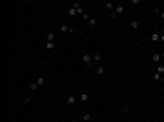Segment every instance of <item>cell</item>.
I'll return each instance as SVG.
<instances>
[{
    "label": "cell",
    "mask_w": 164,
    "mask_h": 122,
    "mask_svg": "<svg viewBox=\"0 0 164 122\" xmlns=\"http://www.w3.org/2000/svg\"><path fill=\"white\" fill-rule=\"evenodd\" d=\"M68 15H69V16H77L78 13H77V9H75V7H69V9H68Z\"/></svg>",
    "instance_id": "8fae6325"
},
{
    "label": "cell",
    "mask_w": 164,
    "mask_h": 122,
    "mask_svg": "<svg viewBox=\"0 0 164 122\" xmlns=\"http://www.w3.org/2000/svg\"><path fill=\"white\" fill-rule=\"evenodd\" d=\"M95 24H97V20H95V18H93V16H91V18H89V20H88V26H95Z\"/></svg>",
    "instance_id": "ffe728a7"
},
{
    "label": "cell",
    "mask_w": 164,
    "mask_h": 122,
    "mask_svg": "<svg viewBox=\"0 0 164 122\" xmlns=\"http://www.w3.org/2000/svg\"><path fill=\"white\" fill-rule=\"evenodd\" d=\"M162 13H164V9H162Z\"/></svg>",
    "instance_id": "d4e9b609"
},
{
    "label": "cell",
    "mask_w": 164,
    "mask_h": 122,
    "mask_svg": "<svg viewBox=\"0 0 164 122\" xmlns=\"http://www.w3.org/2000/svg\"><path fill=\"white\" fill-rule=\"evenodd\" d=\"M150 40H151V42H159V40H160V33H153L150 36Z\"/></svg>",
    "instance_id": "ba28073f"
},
{
    "label": "cell",
    "mask_w": 164,
    "mask_h": 122,
    "mask_svg": "<svg viewBox=\"0 0 164 122\" xmlns=\"http://www.w3.org/2000/svg\"><path fill=\"white\" fill-rule=\"evenodd\" d=\"M55 48H57L55 42H46V49H55Z\"/></svg>",
    "instance_id": "5bb4252c"
},
{
    "label": "cell",
    "mask_w": 164,
    "mask_h": 122,
    "mask_svg": "<svg viewBox=\"0 0 164 122\" xmlns=\"http://www.w3.org/2000/svg\"><path fill=\"white\" fill-rule=\"evenodd\" d=\"M104 6H106V9H108V11H111V13H113V11H115V7H117L113 2H106Z\"/></svg>",
    "instance_id": "52a82bcc"
},
{
    "label": "cell",
    "mask_w": 164,
    "mask_h": 122,
    "mask_svg": "<svg viewBox=\"0 0 164 122\" xmlns=\"http://www.w3.org/2000/svg\"><path fill=\"white\" fill-rule=\"evenodd\" d=\"M104 73H106L104 66H97V75H104Z\"/></svg>",
    "instance_id": "7c38bea8"
},
{
    "label": "cell",
    "mask_w": 164,
    "mask_h": 122,
    "mask_svg": "<svg viewBox=\"0 0 164 122\" xmlns=\"http://www.w3.org/2000/svg\"><path fill=\"white\" fill-rule=\"evenodd\" d=\"M66 102H68L69 106L77 104V95H68V97H66Z\"/></svg>",
    "instance_id": "3957f363"
},
{
    "label": "cell",
    "mask_w": 164,
    "mask_h": 122,
    "mask_svg": "<svg viewBox=\"0 0 164 122\" xmlns=\"http://www.w3.org/2000/svg\"><path fill=\"white\" fill-rule=\"evenodd\" d=\"M82 120H84V122H89V120H91V115H89V113H84V115H82Z\"/></svg>",
    "instance_id": "2e32d148"
},
{
    "label": "cell",
    "mask_w": 164,
    "mask_h": 122,
    "mask_svg": "<svg viewBox=\"0 0 164 122\" xmlns=\"http://www.w3.org/2000/svg\"><path fill=\"white\" fill-rule=\"evenodd\" d=\"M130 26H131V29H139V27H140L139 20H131V22H130Z\"/></svg>",
    "instance_id": "9c48e42d"
},
{
    "label": "cell",
    "mask_w": 164,
    "mask_h": 122,
    "mask_svg": "<svg viewBox=\"0 0 164 122\" xmlns=\"http://www.w3.org/2000/svg\"><path fill=\"white\" fill-rule=\"evenodd\" d=\"M153 80H155V82H159V80H162V75L155 73V75H153Z\"/></svg>",
    "instance_id": "d6986e66"
},
{
    "label": "cell",
    "mask_w": 164,
    "mask_h": 122,
    "mask_svg": "<svg viewBox=\"0 0 164 122\" xmlns=\"http://www.w3.org/2000/svg\"><path fill=\"white\" fill-rule=\"evenodd\" d=\"M160 35H164V27H162V29H160Z\"/></svg>",
    "instance_id": "603a6c76"
},
{
    "label": "cell",
    "mask_w": 164,
    "mask_h": 122,
    "mask_svg": "<svg viewBox=\"0 0 164 122\" xmlns=\"http://www.w3.org/2000/svg\"><path fill=\"white\" fill-rule=\"evenodd\" d=\"M73 7H75V9H77V13H78V15H80V16H82V15H84V13H86V11H84V9H82V4H78V2H77V4H73Z\"/></svg>",
    "instance_id": "8992f818"
},
{
    "label": "cell",
    "mask_w": 164,
    "mask_h": 122,
    "mask_svg": "<svg viewBox=\"0 0 164 122\" xmlns=\"http://www.w3.org/2000/svg\"><path fill=\"white\" fill-rule=\"evenodd\" d=\"M100 58H102V55H100V53H93V62H95V64H98V62H100Z\"/></svg>",
    "instance_id": "30bf717a"
},
{
    "label": "cell",
    "mask_w": 164,
    "mask_h": 122,
    "mask_svg": "<svg viewBox=\"0 0 164 122\" xmlns=\"http://www.w3.org/2000/svg\"><path fill=\"white\" fill-rule=\"evenodd\" d=\"M60 31H62V33H77V29L71 27V26H68V24H62V26H60Z\"/></svg>",
    "instance_id": "7a4b0ae2"
},
{
    "label": "cell",
    "mask_w": 164,
    "mask_h": 122,
    "mask_svg": "<svg viewBox=\"0 0 164 122\" xmlns=\"http://www.w3.org/2000/svg\"><path fill=\"white\" fill-rule=\"evenodd\" d=\"M160 18H162V20H164V13H162V11H160Z\"/></svg>",
    "instance_id": "44dd1931"
},
{
    "label": "cell",
    "mask_w": 164,
    "mask_h": 122,
    "mask_svg": "<svg viewBox=\"0 0 164 122\" xmlns=\"http://www.w3.org/2000/svg\"><path fill=\"white\" fill-rule=\"evenodd\" d=\"M160 57H162V58H164V51H162V53H160Z\"/></svg>",
    "instance_id": "cb8c5ba5"
},
{
    "label": "cell",
    "mask_w": 164,
    "mask_h": 122,
    "mask_svg": "<svg viewBox=\"0 0 164 122\" xmlns=\"http://www.w3.org/2000/svg\"><path fill=\"white\" fill-rule=\"evenodd\" d=\"M160 58H162L160 53H153V55H151V62H153V64H159V62H160Z\"/></svg>",
    "instance_id": "5b68a950"
},
{
    "label": "cell",
    "mask_w": 164,
    "mask_h": 122,
    "mask_svg": "<svg viewBox=\"0 0 164 122\" xmlns=\"http://www.w3.org/2000/svg\"><path fill=\"white\" fill-rule=\"evenodd\" d=\"M48 42H55V35L53 33H48Z\"/></svg>",
    "instance_id": "ac0fdd59"
},
{
    "label": "cell",
    "mask_w": 164,
    "mask_h": 122,
    "mask_svg": "<svg viewBox=\"0 0 164 122\" xmlns=\"http://www.w3.org/2000/svg\"><path fill=\"white\" fill-rule=\"evenodd\" d=\"M160 40H162V42H164V35H160Z\"/></svg>",
    "instance_id": "7402d4cb"
},
{
    "label": "cell",
    "mask_w": 164,
    "mask_h": 122,
    "mask_svg": "<svg viewBox=\"0 0 164 122\" xmlns=\"http://www.w3.org/2000/svg\"><path fill=\"white\" fill-rule=\"evenodd\" d=\"M91 60H93V57H91L88 51L82 53V62H84V66H86V68H91Z\"/></svg>",
    "instance_id": "6da1fadb"
},
{
    "label": "cell",
    "mask_w": 164,
    "mask_h": 122,
    "mask_svg": "<svg viewBox=\"0 0 164 122\" xmlns=\"http://www.w3.org/2000/svg\"><path fill=\"white\" fill-rule=\"evenodd\" d=\"M162 89H164V86H162Z\"/></svg>",
    "instance_id": "484cf974"
},
{
    "label": "cell",
    "mask_w": 164,
    "mask_h": 122,
    "mask_svg": "<svg viewBox=\"0 0 164 122\" xmlns=\"http://www.w3.org/2000/svg\"><path fill=\"white\" fill-rule=\"evenodd\" d=\"M157 73H159V75H164V66H162V64L157 66Z\"/></svg>",
    "instance_id": "e0dca14e"
},
{
    "label": "cell",
    "mask_w": 164,
    "mask_h": 122,
    "mask_svg": "<svg viewBox=\"0 0 164 122\" xmlns=\"http://www.w3.org/2000/svg\"><path fill=\"white\" fill-rule=\"evenodd\" d=\"M78 100H80V102H88V100H89V93L82 91V93L78 95Z\"/></svg>",
    "instance_id": "277c9868"
},
{
    "label": "cell",
    "mask_w": 164,
    "mask_h": 122,
    "mask_svg": "<svg viewBox=\"0 0 164 122\" xmlns=\"http://www.w3.org/2000/svg\"><path fill=\"white\" fill-rule=\"evenodd\" d=\"M35 82H37V84H38V86H42V84H44V82H46V78H44V77H38V78H37V80H35Z\"/></svg>",
    "instance_id": "9a60e30c"
},
{
    "label": "cell",
    "mask_w": 164,
    "mask_h": 122,
    "mask_svg": "<svg viewBox=\"0 0 164 122\" xmlns=\"http://www.w3.org/2000/svg\"><path fill=\"white\" fill-rule=\"evenodd\" d=\"M115 13L117 15H122V13H124V6H117L115 7Z\"/></svg>",
    "instance_id": "4fadbf2b"
}]
</instances>
